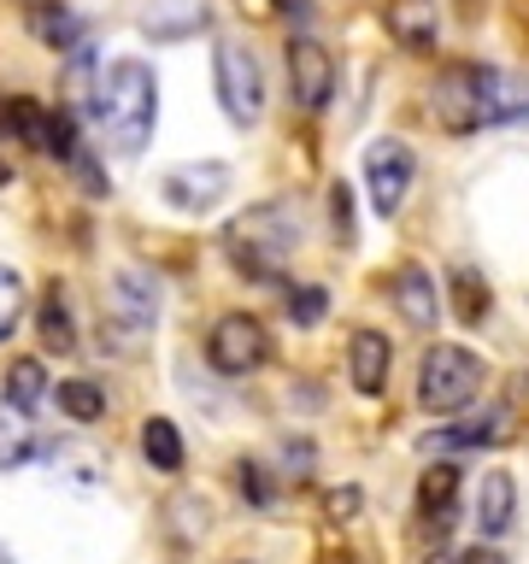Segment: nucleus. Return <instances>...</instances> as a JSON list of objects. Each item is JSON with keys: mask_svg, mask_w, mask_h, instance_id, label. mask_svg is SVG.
I'll return each instance as SVG.
<instances>
[{"mask_svg": "<svg viewBox=\"0 0 529 564\" xmlns=\"http://www.w3.org/2000/svg\"><path fill=\"white\" fill-rule=\"evenodd\" d=\"M264 359H271V329H264L253 312H224L218 324H212L206 365L218 370V377H247V370H259Z\"/></svg>", "mask_w": 529, "mask_h": 564, "instance_id": "nucleus-5", "label": "nucleus"}, {"mask_svg": "<svg viewBox=\"0 0 529 564\" xmlns=\"http://www.w3.org/2000/svg\"><path fill=\"white\" fill-rule=\"evenodd\" d=\"M229 188H236V171L224 165V159H188V165H171L159 194H165L171 212H183V218H206V212H218L229 200Z\"/></svg>", "mask_w": 529, "mask_h": 564, "instance_id": "nucleus-6", "label": "nucleus"}, {"mask_svg": "<svg viewBox=\"0 0 529 564\" xmlns=\"http://www.w3.org/2000/svg\"><path fill=\"white\" fill-rule=\"evenodd\" d=\"M483 382H488V365L476 359L471 347L435 341L430 352H423V365H418V405L435 412V417H458L465 405H476Z\"/></svg>", "mask_w": 529, "mask_h": 564, "instance_id": "nucleus-3", "label": "nucleus"}, {"mask_svg": "<svg viewBox=\"0 0 529 564\" xmlns=\"http://www.w3.org/2000/svg\"><path fill=\"white\" fill-rule=\"evenodd\" d=\"M95 118L106 141H112V153L136 159L148 148L153 123H159V77L148 59H112L100 70V95H95Z\"/></svg>", "mask_w": 529, "mask_h": 564, "instance_id": "nucleus-1", "label": "nucleus"}, {"mask_svg": "<svg viewBox=\"0 0 529 564\" xmlns=\"http://www.w3.org/2000/svg\"><path fill=\"white\" fill-rule=\"evenodd\" d=\"M282 18H289V24H306L312 7H306V0H282Z\"/></svg>", "mask_w": 529, "mask_h": 564, "instance_id": "nucleus-33", "label": "nucleus"}, {"mask_svg": "<svg viewBox=\"0 0 529 564\" xmlns=\"http://www.w3.org/2000/svg\"><path fill=\"white\" fill-rule=\"evenodd\" d=\"M35 329H42V347H47V352H71V347H77V317H71V294H65L60 276H53L47 289H42Z\"/></svg>", "mask_w": 529, "mask_h": 564, "instance_id": "nucleus-18", "label": "nucleus"}, {"mask_svg": "<svg viewBox=\"0 0 529 564\" xmlns=\"http://www.w3.org/2000/svg\"><path fill=\"white\" fill-rule=\"evenodd\" d=\"M0 135L18 141V148H30V153H42V135H47V106H42V100H30V95L0 100Z\"/></svg>", "mask_w": 529, "mask_h": 564, "instance_id": "nucleus-19", "label": "nucleus"}, {"mask_svg": "<svg viewBox=\"0 0 529 564\" xmlns=\"http://www.w3.org/2000/svg\"><path fill=\"white\" fill-rule=\"evenodd\" d=\"M324 511H330V518H353V511H359V488H330Z\"/></svg>", "mask_w": 529, "mask_h": 564, "instance_id": "nucleus-31", "label": "nucleus"}, {"mask_svg": "<svg viewBox=\"0 0 529 564\" xmlns=\"http://www.w3.org/2000/svg\"><path fill=\"white\" fill-rule=\"evenodd\" d=\"M412 176H418V159L400 135H377L365 148V188H370V212H377V218H395L406 206Z\"/></svg>", "mask_w": 529, "mask_h": 564, "instance_id": "nucleus-7", "label": "nucleus"}, {"mask_svg": "<svg viewBox=\"0 0 529 564\" xmlns=\"http://www.w3.org/2000/svg\"><path fill=\"white\" fill-rule=\"evenodd\" d=\"M47 394H53L47 365H42V359H12V370H7V405H18V412H35Z\"/></svg>", "mask_w": 529, "mask_h": 564, "instance_id": "nucleus-24", "label": "nucleus"}, {"mask_svg": "<svg viewBox=\"0 0 529 564\" xmlns=\"http://www.w3.org/2000/svg\"><path fill=\"white\" fill-rule=\"evenodd\" d=\"M382 24H388V35H395L406 53H430V47H435V35H441L435 0H388Z\"/></svg>", "mask_w": 529, "mask_h": 564, "instance_id": "nucleus-14", "label": "nucleus"}, {"mask_svg": "<svg viewBox=\"0 0 529 564\" xmlns=\"http://www.w3.org/2000/svg\"><path fill=\"white\" fill-rule=\"evenodd\" d=\"M324 312H330V289H317V282H294V289H289L294 329H317V324H324Z\"/></svg>", "mask_w": 529, "mask_h": 564, "instance_id": "nucleus-26", "label": "nucleus"}, {"mask_svg": "<svg viewBox=\"0 0 529 564\" xmlns=\"http://www.w3.org/2000/svg\"><path fill=\"white\" fill-rule=\"evenodd\" d=\"M35 458V430H30V412L0 400V470H18Z\"/></svg>", "mask_w": 529, "mask_h": 564, "instance_id": "nucleus-22", "label": "nucleus"}, {"mask_svg": "<svg viewBox=\"0 0 529 564\" xmlns=\"http://www.w3.org/2000/svg\"><path fill=\"white\" fill-rule=\"evenodd\" d=\"M330 224H335V241L353 247V188L342 183V176L330 183Z\"/></svg>", "mask_w": 529, "mask_h": 564, "instance_id": "nucleus-30", "label": "nucleus"}, {"mask_svg": "<svg viewBox=\"0 0 529 564\" xmlns=\"http://www.w3.org/2000/svg\"><path fill=\"white\" fill-rule=\"evenodd\" d=\"M106 317L123 329V335H148L159 324V276L141 271V264H123L106 282Z\"/></svg>", "mask_w": 529, "mask_h": 564, "instance_id": "nucleus-8", "label": "nucleus"}, {"mask_svg": "<svg viewBox=\"0 0 529 564\" xmlns=\"http://www.w3.org/2000/svg\"><path fill=\"white\" fill-rule=\"evenodd\" d=\"M60 412H65L71 423H95V417H106V388H95L88 377L60 382Z\"/></svg>", "mask_w": 529, "mask_h": 564, "instance_id": "nucleus-25", "label": "nucleus"}, {"mask_svg": "<svg viewBox=\"0 0 529 564\" xmlns=\"http://www.w3.org/2000/svg\"><path fill=\"white\" fill-rule=\"evenodd\" d=\"M511 435V412H483V417H465V423H447V430L430 435V447L441 453H465V447H500V441Z\"/></svg>", "mask_w": 529, "mask_h": 564, "instance_id": "nucleus-17", "label": "nucleus"}, {"mask_svg": "<svg viewBox=\"0 0 529 564\" xmlns=\"http://www.w3.org/2000/svg\"><path fill=\"white\" fill-rule=\"evenodd\" d=\"M18 317H24V276L12 264H0V341L18 329Z\"/></svg>", "mask_w": 529, "mask_h": 564, "instance_id": "nucleus-27", "label": "nucleus"}, {"mask_svg": "<svg viewBox=\"0 0 529 564\" xmlns=\"http://www.w3.org/2000/svg\"><path fill=\"white\" fill-rule=\"evenodd\" d=\"M300 212L289 200H264V206H247L236 224L224 229V253L229 264H236L241 276H253V282H271L282 271V259L300 247Z\"/></svg>", "mask_w": 529, "mask_h": 564, "instance_id": "nucleus-2", "label": "nucleus"}, {"mask_svg": "<svg viewBox=\"0 0 529 564\" xmlns=\"http://www.w3.org/2000/svg\"><path fill=\"white\" fill-rule=\"evenodd\" d=\"M7 176H12V171H7V165H0V183H7Z\"/></svg>", "mask_w": 529, "mask_h": 564, "instance_id": "nucleus-35", "label": "nucleus"}, {"mask_svg": "<svg viewBox=\"0 0 529 564\" xmlns=\"http://www.w3.org/2000/svg\"><path fill=\"white\" fill-rule=\"evenodd\" d=\"M458 564H506V558H500V553H494V546H483V541H476V546H471V553H465V558H458Z\"/></svg>", "mask_w": 529, "mask_h": 564, "instance_id": "nucleus-32", "label": "nucleus"}, {"mask_svg": "<svg viewBox=\"0 0 529 564\" xmlns=\"http://www.w3.org/2000/svg\"><path fill=\"white\" fill-rule=\"evenodd\" d=\"M494 123H529V77L476 65V130H494Z\"/></svg>", "mask_w": 529, "mask_h": 564, "instance_id": "nucleus-10", "label": "nucleus"}, {"mask_svg": "<svg viewBox=\"0 0 529 564\" xmlns=\"http://www.w3.org/2000/svg\"><path fill=\"white\" fill-rule=\"evenodd\" d=\"M453 500H458V465H430L418 476V518L423 523H435V541L447 535V523H453Z\"/></svg>", "mask_w": 529, "mask_h": 564, "instance_id": "nucleus-16", "label": "nucleus"}, {"mask_svg": "<svg viewBox=\"0 0 529 564\" xmlns=\"http://www.w3.org/2000/svg\"><path fill=\"white\" fill-rule=\"evenodd\" d=\"M388 365H395V347H388L382 329H353L347 341V377L359 394H382L388 388Z\"/></svg>", "mask_w": 529, "mask_h": 564, "instance_id": "nucleus-13", "label": "nucleus"}, {"mask_svg": "<svg viewBox=\"0 0 529 564\" xmlns=\"http://www.w3.org/2000/svg\"><path fill=\"white\" fill-rule=\"evenodd\" d=\"M447 289H453V317H458L465 329H476V324L494 312V289L471 271V264H458V271L447 276Z\"/></svg>", "mask_w": 529, "mask_h": 564, "instance_id": "nucleus-20", "label": "nucleus"}, {"mask_svg": "<svg viewBox=\"0 0 529 564\" xmlns=\"http://www.w3.org/2000/svg\"><path fill=\"white\" fill-rule=\"evenodd\" d=\"M289 95L300 112H324L330 95H335V59L324 42H312V35H289Z\"/></svg>", "mask_w": 529, "mask_h": 564, "instance_id": "nucleus-9", "label": "nucleus"}, {"mask_svg": "<svg viewBox=\"0 0 529 564\" xmlns=\"http://www.w3.org/2000/svg\"><path fill=\"white\" fill-rule=\"evenodd\" d=\"M206 500H194V494H176L171 500V523H176V541H194V535H206Z\"/></svg>", "mask_w": 529, "mask_h": 564, "instance_id": "nucleus-28", "label": "nucleus"}, {"mask_svg": "<svg viewBox=\"0 0 529 564\" xmlns=\"http://www.w3.org/2000/svg\"><path fill=\"white\" fill-rule=\"evenodd\" d=\"M212 83H218V106L236 130H253L264 118V70L253 59V47L224 35L218 53H212Z\"/></svg>", "mask_w": 529, "mask_h": 564, "instance_id": "nucleus-4", "label": "nucleus"}, {"mask_svg": "<svg viewBox=\"0 0 529 564\" xmlns=\"http://www.w3.org/2000/svg\"><path fill=\"white\" fill-rule=\"evenodd\" d=\"M30 30L42 35L47 47H60V53L83 47V18L71 12V7H60V0H47V7H35V12H30Z\"/></svg>", "mask_w": 529, "mask_h": 564, "instance_id": "nucleus-23", "label": "nucleus"}, {"mask_svg": "<svg viewBox=\"0 0 529 564\" xmlns=\"http://www.w3.org/2000/svg\"><path fill=\"white\" fill-rule=\"evenodd\" d=\"M0 564H12V553H7V546H0Z\"/></svg>", "mask_w": 529, "mask_h": 564, "instance_id": "nucleus-34", "label": "nucleus"}, {"mask_svg": "<svg viewBox=\"0 0 529 564\" xmlns=\"http://www.w3.org/2000/svg\"><path fill=\"white\" fill-rule=\"evenodd\" d=\"M388 300L400 306V317H406L412 329H435L441 294H435V276L423 271V264H400V271L388 276Z\"/></svg>", "mask_w": 529, "mask_h": 564, "instance_id": "nucleus-12", "label": "nucleus"}, {"mask_svg": "<svg viewBox=\"0 0 529 564\" xmlns=\"http://www.w3.org/2000/svg\"><path fill=\"white\" fill-rule=\"evenodd\" d=\"M236 488H241V500H253V506L277 500V482L264 476V465H253V458H241V465H236Z\"/></svg>", "mask_w": 529, "mask_h": 564, "instance_id": "nucleus-29", "label": "nucleus"}, {"mask_svg": "<svg viewBox=\"0 0 529 564\" xmlns=\"http://www.w3.org/2000/svg\"><path fill=\"white\" fill-rule=\"evenodd\" d=\"M471 523H476L483 541H506L511 535V523H518V482H511V470H483Z\"/></svg>", "mask_w": 529, "mask_h": 564, "instance_id": "nucleus-11", "label": "nucleus"}, {"mask_svg": "<svg viewBox=\"0 0 529 564\" xmlns=\"http://www.w3.org/2000/svg\"><path fill=\"white\" fill-rule=\"evenodd\" d=\"M141 453H148V465L159 476L183 470V435H176V423L171 417H148V423H141Z\"/></svg>", "mask_w": 529, "mask_h": 564, "instance_id": "nucleus-21", "label": "nucleus"}, {"mask_svg": "<svg viewBox=\"0 0 529 564\" xmlns=\"http://www.w3.org/2000/svg\"><path fill=\"white\" fill-rule=\"evenodd\" d=\"M206 24H212L206 0H153L148 18H141V30H148L153 42H188V35H201Z\"/></svg>", "mask_w": 529, "mask_h": 564, "instance_id": "nucleus-15", "label": "nucleus"}]
</instances>
